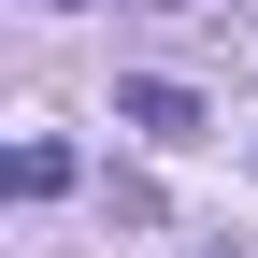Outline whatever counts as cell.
Wrapping results in <instances>:
<instances>
[{
	"instance_id": "1",
	"label": "cell",
	"mask_w": 258,
	"mask_h": 258,
	"mask_svg": "<svg viewBox=\"0 0 258 258\" xmlns=\"http://www.w3.org/2000/svg\"><path fill=\"white\" fill-rule=\"evenodd\" d=\"M115 115H129V129H158V144H186V129H201V101H186L172 72H129V86H115Z\"/></svg>"
}]
</instances>
